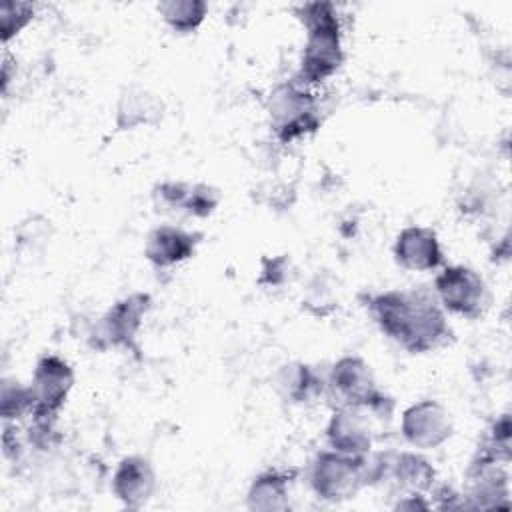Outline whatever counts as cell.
I'll list each match as a JSON object with an SVG mask.
<instances>
[{"label": "cell", "mask_w": 512, "mask_h": 512, "mask_svg": "<svg viewBox=\"0 0 512 512\" xmlns=\"http://www.w3.org/2000/svg\"><path fill=\"white\" fill-rule=\"evenodd\" d=\"M368 312L382 334L410 354H426L452 336L446 312L426 288L386 290L370 296Z\"/></svg>", "instance_id": "cell-1"}, {"label": "cell", "mask_w": 512, "mask_h": 512, "mask_svg": "<svg viewBox=\"0 0 512 512\" xmlns=\"http://www.w3.org/2000/svg\"><path fill=\"white\" fill-rule=\"evenodd\" d=\"M306 30V44L298 68V84H318L330 78L344 62L342 28L330 2H306L296 8Z\"/></svg>", "instance_id": "cell-2"}, {"label": "cell", "mask_w": 512, "mask_h": 512, "mask_svg": "<svg viewBox=\"0 0 512 512\" xmlns=\"http://www.w3.org/2000/svg\"><path fill=\"white\" fill-rule=\"evenodd\" d=\"M394 402L386 398L376 404L336 406L326 426V440L332 450L352 456H364L372 450L376 438V422L388 420Z\"/></svg>", "instance_id": "cell-3"}, {"label": "cell", "mask_w": 512, "mask_h": 512, "mask_svg": "<svg viewBox=\"0 0 512 512\" xmlns=\"http://www.w3.org/2000/svg\"><path fill=\"white\" fill-rule=\"evenodd\" d=\"M310 488L326 502H344L354 498L366 486L364 456L322 450L310 464Z\"/></svg>", "instance_id": "cell-4"}, {"label": "cell", "mask_w": 512, "mask_h": 512, "mask_svg": "<svg viewBox=\"0 0 512 512\" xmlns=\"http://www.w3.org/2000/svg\"><path fill=\"white\" fill-rule=\"evenodd\" d=\"M444 312L476 320L490 306V290L486 280L470 266H444L434 278L432 288Z\"/></svg>", "instance_id": "cell-5"}, {"label": "cell", "mask_w": 512, "mask_h": 512, "mask_svg": "<svg viewBox=\"0 0 512 512\" xmlns=\"http://www.w3.org/2000/svg\"><path fill=\"white\" fill-rule=\"evenodd\" d=\"M268 114L276 136L292 142L314 132L320 124L314 96L296 82L278 86L268 100Z\"/></svg>", "instance_id": "cell-6"}, {"label": "cell", "mask_w": 512, "mask_h": 512, "mask_svg": "<svg viewBox=\"0 0 512 512\" xmlns=\"http://www.w3.org/2000/svg\"><path fill=\"white\" fill-rule=\"evenodd\" d=\"M152 306L150 294L132 292L114 302L94 324L90 340L94 348H132L146 312Z\"/></svg>", "instance_id": "cell-7"}, {"label": "cell", "mask_w": 512, "mask_h": 512, "mask_svg": "<svg viewBox=\"0 0 512 512\" xmlns=\"http://www.w3.org/2000/svg\"><path fill=\"white\" fill-rule=\"evenodd\" d=\"M326 392L336 406L376 404L388 398L378 386L370 364L360 356H342L330 368L326 378Z\"/></svg>", "instance_id": "cell-8"}, {"label": "cell", "mask_w": 512, "mask_h": 512, "mask_svg": "<svg viewBox=\"0 0 512 512\" xmlns=\"http://www.w3.org/2000/svg\"><path fill=\"white\" fill-rule=\"evenodd\" d=\"M74 386L72 366L56 356L46 354L36 362L30 390L34 398V420H54L64 406L70 390Z\"/></svg>", "instance_id": "cell-9"}, {"label": "cell", "mask_w": 512, "mask_h": 512, "mask_svg": "<svg viewBox=\"0 0 512 512\" xmlns=\"http://www.w3.org/2000/svg\"><path fill=\"white\" fill-rule=\"evenodd\" d=\"M454 430L450 412L436 400L410 404L400 418V432L406 444L416 450H434L450 440Z\"/></svg>", "instance_id": "cell-10"}, {"label": "cell", "mask_w": 512, "mask_h": 512, "mask_svg": "<svg viewBox=\"0 0 512 512\" xmlns=\"http://www.w3.org/2000/svg\"><path fill=\"white\" fill-rule=\"evenodd\" d=\"M394 260L410 272H430L444 264V252L436 232L428 226H406L394 240Z\"/></svg>", "instance_id": "cell-11"}, {"label": "cell", "mask_w": 512, "mask_h": 512, "mask_svg": "<svg viewBox=\"0 0 512 512\" xmlns=\"http://www.w3.org/2000/svg\"><path fill=\"white\" fill-rule=\"evenodd\" d=\"M156 490V472L148 458L124 456L112 476L114 496L128 508H142Z\"/></svg>", "instance_id": "cell-12"}, {"label": "cell", "mask_w": 512, "mask_h": 512, "mask_svg": "<svg viewBox=\"0 0 512 512\" xmlns=\"http://www.w3.org/2000/svg\"><path fill=\"white\" fill-rule=\"evenodd\" d=\"M508 472L498 458L478 452L468 468V498L474 508L506 506L508 500Z\"/></svg>", "instance_id": "cell-13"}, {"label": "cell", "mask_w": 512, "mask_h": 512, "mask_svg": "<svg viewBox=\"0 0 512 512\" xmlns=\"http://www.w3.org/2000/svg\"><path fill=\"white\" fill-rule=\"evenodd\" d=\"M200 234H192L180 226L162 224L150 230L144 246V256L156 268H172L194 256Z\"/></svg>", "instance_id": "cell-14"}, {"label": "cell", "mask_w": 512, "mask_h": 512, "mask_svg": "<svg viewBox=\"0 0 512 512\" xmlns=\"http://www.w3.org/2000/svg\"><path fill=\"white\" fill-rule=\"evenodd\" d=\"M274 388L284 402L308 406L326 392V380L314 366L306 362H290L276 372Z\"/></svg>", "instance_id": "cell-15"}, {"label": "cell", "mask_w": 512, "mask_h": 512, "mask_svg": "<svg viewBox=\"0 0 512 512\" xmlns=\"http://www.w3.org/2000/svg\"><path fill=\"white\" fill-rule=\"evenodd\" d=\"M162 100L142 84H126L116 102L118 130H136L140 126H154L162 120Z\"/></svg>", "instance_id": "cell-16"}, {"label": "cell", "mask_w": 512, "mask_h": 512, "mask_svg": "<svg viewBox=\"0 0 512 512\" xmlns=\"http://www.w3.org/2000/svg\"><path fill=\"white\" fill-rule=\"evenodd\" d=\"M246 506L258 512H276L290 508L288 478L282 472L268 470L256 476L246 494Z\"/></svg>", "instance_id": "cell-17"}, {"label": "cell", "mask_w": 512, "mask_h": 512, "mask_svg": "<svg viewBox=\"0 0 512 512\" xmlns=\"http://www.w3.org/2000/svg\"><path fill=\"white\" fill-rule=\"evenodd\" d=\"M156 10L174 32L190 34L202 26L208 4L204 0H164L156 4Z\"/></svg>", "instance_id": "cell-18"}, {"label": "cell", "mask_w": 512, "mask_h": 512, "mask_svg": "<svg viewBox=\"0 0 512 512\" xmlns=\"http://www.w3.org/2000/svg\"><path fill=\"white\" fill-rule=\"evenodd\" d=\"M34 398L30 386H24L16 378L2 380V394H0V414L4 422L20 420L24 416H32Z\"/></svg>", "instance_id": "cell-19"}, {"label": "cell", "mask_w": 512, "mask_h": 512, "mask_svg": "<svg viewBox=\"0 0 512 512\" xmlns=\"http://www.w3.org/2000/svg\"><path fill=\"white\" fill-rule=\"evenodd\" d=\"M34 18V4L30 2H2L0 4V36L2 42L8 44L14 36L20 34L22 28L30 24Z\"/></svg>", "instance_id": "cell-20"}, {"label": "cell", "mask_w": 512, "mask_h": 512, "mask_svg": "<svg viewBox=\"0 0 512 512\" xmlns=\"http://www.w3.org/2000/svg\"><path fill=\"white\" fill-rule=\"evenodd\" d=\"M188 192H190V184L166 180L154 188L152 200L160 212H184Z\"/></svg>", "instance_id": "cell-21"}, {"label": "cell", "mask_w": 512, "mask_h": 512, "mask_svg": "<svg viewBox=\"0 0 512 512\" xmlns=\"http://www.w3.org/2000/svg\"><path fill=\"white\" fill-rule=\"evenodd\" d=\"M220 204V192L210 184H190L184 212L196 218L210 216Z\"/></svg>", "instance_id": "cell-22"}, {"label": "cell", "mask_w": 512, "mask_h": 512, "mask_svg": "<svg viewBox=\"0 0 512 512\" xmlns=\"http://www.w3.org/2000/svg\"><path fill=\"white\" fill-rule=\"evenodd\" d=\"M304 304L306 308H310V312L318 314V316H324L328 314L334 304H336V292H334V286L328 284L324 278H320V274L312 280V284L308 286V294L304 298Z\"/></svg>", "instance_id": "cell-23"}]
</instances>
